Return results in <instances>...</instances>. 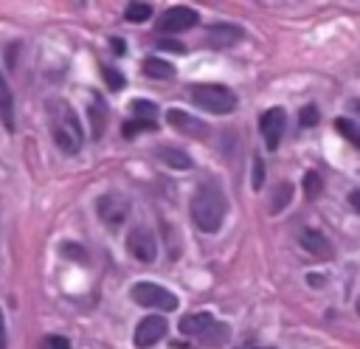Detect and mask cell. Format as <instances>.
<instances>
[{"mask_svg":"<svg viewBox=\"0 0 360 349\" xmlns=\"http://www.w3.org/2000/svg\"><path fill=\"white\" fill-rule=\"evenodd\" d=\"M121 129H124V138H132V135L141 132V129H155V121H141V118H135V121H127Z\"/></svg>","mask_w":360,"mask_h":349,"instance_id":"obj_26","label":"cell"},{"mask_svg":"<svg viewBox=\"0 0 360 349\" xmlns=\"http://www.w3.org/2000/svg\"><path fill=\"white\" fill-rule=\"evenodd\" d=\"M143 73L152 76V79H172V76H174V68H172L166 59L149 56V59H143Z\"/></svg>","mask_w":360,"mask_h":349,"instance_id":"obj_16","label":"cell"},{"mask_svg":"<svg viewBox=\"0 0 360 349\" xmlns=\"http://www.w3.org/2000/svg\"><path fill=\"white\" fill-rule=\"evenodd\" d=\"M301 245H304V250H309V253H315V256H321V259H329V256H332L329 239H326L321 231H315V228L301 231Z\"/></svg>","mask_w":360,"mask_h":349,"instance_id":"obj_12","label":"cell"},{"mask_svg":"<svg viewBox=\"0 0 360 349\" xmlns=\"http://www.w3.org/2000/svg\"><path fill=\"white\" fill-rule=\"evenodd\" d=\"M228 324H211L202 335H197L200 338V343H208V346H217V343H222L225 338H228Z\"/></svg>","mask_w":360,"mask_h":349,"instance_id":"obj_18","label":"cell"},{"mask_svg":"<svg viewBox=\"0 0 360 349\" xmlns=\"http://www.w3.org/2000/svg\"><path fill=\"white\" fill-rule=\"evenodd\" d=\"M242 349H248V346H242ZM250 349H253V346H250Z\"/></svg>","mask_w":360,"mask_h":349,"instance_id":"obj_35","label":"cell"},{"mask_svg":"<svg viewBox=\"0 0 360 349\" xmlns=\"http://www.w3.org/2000/svg\"><path fill=\"white\" fill-rule=\"evenodd\" d=\"M129 110H132L141 121H155V113H158V107H155L152 101H146V99H135V101H129Z\"/></svg>","mask_w":360,"mask_h":349,"instance_id":"obj_20","label":"cell"},{"mask_svg":"<svg viewBox=\"0 0 360 349\" xmlns=\"http://www.w3.org/2000/svg\"><path fill=\"white\" fill-rule=\"evenodd\" d=\"M262 183H264V163H262V158L256 155V158H253V189H262Z\"/></svg>","mask_w":360,"mask_h":349,"instance_id":"obj_30","label":"cell"},{"mask_svg":"<svg viewBox=\"0 0 360 349\" xmlns=\"http://www.w3.org/2000/svg\"><path fill=\"white\" fill-rule=\"evenodd\" d=\"M197 20H200V14H197L194 8H188V6H174V8H169V11L160 17L158 31H163V34L186 31V28H194Z\"/></svg>","mask_w":360,"mask_h":349,"instance_id":"obj_4","label":"cell"},{"mask_svg":"<svg viewBox=\"0 0 360 349\" xmlns=\"http://www.w3.org/2000/svg\"><path fill=\"white\" fill-rule=\"evenodd\" d=\"M110 45H112V51H115V53H124V39H121V37H112V42H110Z\"/></svg>","mask_w":360,"mask_h":349,"instance_id":"obj_33","label":"cell"},{"mask_svg":"<svg viewBox=\"0 0 360 349\" xmlns=\"http://www.w3.org/2000/svg\"><path fill=\"white\" fill-rule=\"evenodd\" d=\"M242 37H245V31H242L239 25H231V23L211 25V28H208V34H205V39H208V45H211V48H228V45L239 42Z\"/></svg>","mask_w":360,"mask_h":349,"instance_id":"obj_10","label":"cell"},{"mask_svg":"<svg viewBox=\"0 0 360 349\" xmlns=\"http://www.w3.org/2000/svg\"><path fill=\"white\" fill-rule=\"evenodd\" d=\"M214 324V315L211 312H188L177 321V329L186 332V335H202L208 326Z\"/></svg>","mask_w":360,"mask_h":349,"instance_id":"obj_13","label":"cell"},{"mask_svg":"<svg viewBox=\"0 0 360 349\" xmlns=\"http://www.w3.org/2000/svg\"><path fill=\"white\" fill-rule=\"evenodd\" d=\"M166 321L160 318V315H146L143 321H138V326H135V346H141V349H146V346H155L163 335H166Z\"/></svg>","mask_w":360,"mask_h":349,"instance_id":"obj_7","label":"cell"},{"mask_svg":"<svg viewBox=\"0 0 360 349\" xmlns=\"http://www.w3.org/2000/svg\"><path fill=\"white\" fill-rule=\"evenodd\" d=\"M166 121L172 124V127H177L180 132H186V135H191V138H208V124H202L200 118H194V115H188V113H183V110H169L166 113Z\"/></svg>","mask_w":360,"mask_h":349,"instance_id":"obj_9","label":"cell"},{"mask_svg":"<svg viewBox=\"0 0 360 349\" xmlns=\"http://www.w3.org/2000/svg\"><path fill=\"white\" fill-rule=\"evenodd\" d=\"M101 76H104V82H107V87H110V90H124V84H127L124 73H118L115 68H104V70H101Z\"/></svg>","mask_w":360,"mask_h":349,"instance_id":"obj_24","label":"cell"},{"mask_svg":"<svg viewBox=\"0 0 360 349\" xmlns=\"http://www.w3.org/2000/svg\"><path fill=\"white\" fill-rule=\"evenodd\" d=\"M51 113H53V118H56V129H65V132H70L73 138L82 141V127H79V118L73 115L70 107H65L62 101H53V104H51Z\"/></svg>","mask_w":360,"mask_h":349,"instance_id":"obj_11","label":"cell"},{"mask_svg":"<svg viewBox=\"0 0 360 349\" xmlns=\"http://www.w3.org/2000/svg\"><path fill=\"white\" fill-rule=\"evenodd\" d=\"M0 349H6V324H3V312H0Z\"/></svg>","mask_w":360,"mask_h":349,"instance_id":"obj_34","label":"cell"},{"mask_svg":"<svg viewBox=\"0 0 360 349\" xmlns=\"http://www.w3.org/2000/svg\"><path fill=\"white\" fill-rule=\"evenodd\" d=\"M284 124H287V115H284L281 107H273V110H267V113L262 115L259 129H262V135H264L267 149H276V146H278L281 132H284Z\"/></svg>","mask_w":360,"mask_h":349,"instance_id":"obj_8","label":"cell"},{"mask_svg":"<svg viewBox=\"0 0 360 349\" xmlns=\"http://www.w3.org/2000/svg\"><path fill=\"white\" fill-rule=\"evenodd\" d=\"M290 197H292V186H290V183H281V186H278V191H276V200H273V205H270V208H273V214H278V211L290 203Z\"/></svg>","mask_w":360,"mask_h":349,"instance_id":"obj_25","label":"cell"},{"mask_svg":"<svg viewBox=\"0 0 360 349\" xmlns=\"http://www.w3.org/2000/svg\"><path fill=\"white\" fill-rule=\"evenodd\" d=\"M307 281H309V284H312V287H321V284H323V281H326V279H323V276H321V273H309V276H307Z\"/></svg>","mask_w":360,"mask_h":349,"instance_id":"obj_32","label":"cell"},{"mask_svg":"<svg viewBox=\"0 0 360 349\" xmlns=\"http://www.w3.org/2000/svg\"><path fill=\"white\" fill-rule=\"evenodd\" d=\"M62 253H65V256H73V259H79V262L87 259V253H84L79 245H73V242H70V245H62Z\"/></svg>","mask_w":360,"mask_h":349,"instance_id":"obj_31","label":"cell"},{"mask_svg":"<svg viewBox=\"0 0 360 349\" xmlns=\"http://www.w3.org/2000/svg\"><path fill=\"white\" fill-rule=\"evenodd\" d=\"M158 160H163V163L172 166V169H191V158H188L186 152L174 149V146H160V149H158Z\"/></svg>","mask_w":360,"mask_h":349,"instance_id":"obj_15","label":"cell"},{"mask_svg":"<svg viewBox=\"0 0 360 349\" xmlns=\"http://www.w3.org/2000/svg\"><path fill=\"white\" fill-rule=\"evenodd\" d=\"M124 17H127L129 23H143V20L152 17V6H149V3H129V6L124 8Z\"/></svg>","mask_w":360,"mask_h":349,"instance_id":"obj_19","label":"cell"},{"mask_svg":"<svg viewBox=\"0 0 360 349\" xmlns=\"http://www.w3.org/2000/svg\"><path fill=\"white\" fill-rule=\"evenodd\" d=\"M129 296H132V301H138V304H143V307H160V310H177V298L166 290V287H160V284H152V281H138V284H132V290H129Z\"/></svg>","mask_w":360,"mask_h":349,"instance_id":"obj_3","label":"cell"},{"mask_svg":"<svg viewBox=\"0 0 360 349\" xmlns=\"http://www.w3.org/2000/svg\"><path fill=\"white\" fill-rule=\"evenodd\" d=\"M42 349H70V341L62 338V335H48L42 341Z\"/></svg>","mask_w":360,"mask_h":349,"instance_id":"obj_29","label":"cell"},{"mask_svg":"<svg viewBox=\"0 0 360 349\" xmlns=\"http://www.w3.org/2000/svg\"><path fill=\"white\" fill-rule=\"evenodd\" d=\"M225 211H228V203H225V194L219 186L214 183H205L194 191L191 197V220L200 231L205 234H217L222 228V220H225Z\"/></svg>","mask_w":360,"mask_h":349,"instance_id":"obj_1","label":"cell"},{"mask_svg":"<svg viewBox=\"0 0 360 349\" xmlns=\"http://www.w3.org/2000/svg\"><path fill=\"white\" fill-rule=\"evenodd\" d=\"M335 129H338V132H340L346 141H352L354 146L360 144V135H357V127H354V121H349V118H338V121H335Z\"/></svg>","mask_w":360,"mask_h":349,"instance_id":"obj_22","label":"cell"},{"mask_svg":"<svg viewBox=\"0 0 360 349\" xmlns=\"http://www.w3.org/2000/svg\"><path fill=\"white\" fill-rule=\"evenodd\" d=\"M127 248H129V253H132L138 262H152V259L158 256V242H155V236H152L146 228H135V231H129V236H127Z\"/></svg>","mask_w":360,"mask_h":349,"instance_id":"obj_6","label":"cell"},{"mask_svg":"<svg viewBox=\"0 0 360 349\" xmlns=\"http://www.w3.org/2000/svg\"><path fill=\"white\" fill-rule=\"evenodd\" d=\"M321 189H323L321 174H318V172H307V174H304V194L312 200V197H318V194H321Z\"/></svg>","mask_w":360,"mask_h":349,"instance_id":"obj_23","label":"cell"},{"mask_svg":"<svg viewBox=\"0 0 360 349\" xmlns=\"http://www.w3.org/2000/svg\"><path fill=\"white\" fill-rule=\"evenodd\" d=\"M158 48L160 51H172V53H186V45L177 42V39H169V37H160L158 39Z\"/></svg>","mask_w":360,"mask_h":349,"instance_id":"obj_28","label":"cell"},{"mask_svg":"<svg viewBox=\"0 0 360 349\" xmlns=\"http://www.w3.org/2000/svg\"><path fill=\"white\" fill-rule=\"evenodd\" d=\"M318 107H312V104H307V107H301V113H298V121H301V127H315L318 124Z\"/></svg>","mask_w":360,"mask_h":349,"instance_id":"obj_27","label":"cell"},{"mask_svg":"<svg viewBox=\"0 0 360 349\" xmlns=\"http://www.w3.org/2000/svg\"><path fill=\"white\" fill-rule=\"evenodd\" d=\"M0 118H3V127L11 132L14 129V99H11V87L3 79V73H0Z\"/></svg>","mask_w":360,"mask_h":349,"instance_id":"obj_14","label":"cell"},{"mask_svg":"<svg viewBox=\"0 0 360 349\" xmlns=\"http://www.w3.org/2000/svg\"><path fill=\"white\" fill-rule=\"evenodd\" d=\"M53 138H56V144H59L65 152H70V155H73V152H79V146H82V141H79V138H73L70 132L56 129V127H53Z\"/></svg>","mask_w":360,"mask_h":349,"instance_id":"obj_21","label":"cell"},{"mask_svg":"<svg viewBox=\"0 0 360 349\" xmlns=\"http://www.w3.org/2000/svg\"><path fill=\"white\" fill-rule=\"evenodd\" d=\"M96 211H98V217H101L110 228H115V225H121V222L127 220L129 203H127L121 194H101V197L96 200Z\"/></svg>","mask_w":360,"mask_h":349,"instance_id":"obj_5","label":"cell"},{"mask_svg":"<svg viewBox=\"0 0 360 349\" xmlns=\"http://www.w3.org/2000/svg\"><path fill=\"white\" fill-rule=\"evenodd\" d=\"M191 99H194L197 107H202L208 113H217V115H225L236 107V93L228 90L225 84H194Z\"/></svg>","mask_w":360,"mask_h":349,"instance_id":"obj_2","label":"cell"},{"mask_svg":"<svg viewBox=\"0 0 360 349\" xmlns=\"http://www.w3.org/2000/svg\"><path fill=\"white\" fill-rule=\"evenodd\" d=\"M87 113H90V127H93V138H101V132H104V121H107V107H104V101H101V99L96 96Z\"/></svg>","mask_w":360,"mask_h":349,"instance_id":"obj_17","label":"cell"}]
</instances>
